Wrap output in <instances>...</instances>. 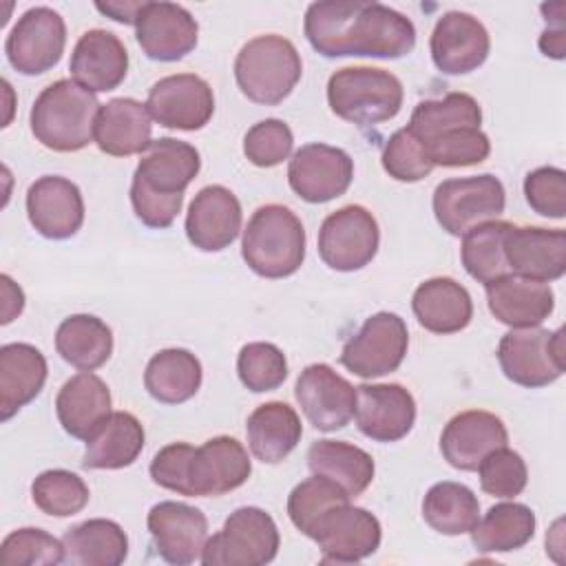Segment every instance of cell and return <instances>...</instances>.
Listing matches in <instances>:
<instances>
[{
    "label": "cell",
    "mask_w": 566,
    "mask_h": 566,
    "mask_svg": "<svg viewBox=\"0 0 566 566\" xmlns=\"http://www.w3.org/2000/svg\"><path fill=\"white\" fill-rule=\"evenodd\" d=\"M303 31L323 57L369 55L398 60L413 51V22L380 2L321 0L305 11Z\"/></svg>",
    "instance_id": "obj_1"
},
{
    "label": "cell",
    "mask_w": 566,
    "mask_h": 566,
    "mask_svg": "<svg viewBox=\"0 0 566 566\" xmlns=\"http://www.w3.org/2000/svg\"><path fill=\"white\" fill-rule=\"evenodd\" d=\"M102 104L95 93L75 80L49 84L31 106V133L55 153H75L95 139V119Z\"/></svg>",
    "instance_id": "obj_2"
},
{
    "label": "cell",
    "mask_w": 566,
    "mask_h": 566,
    "mask_svg": "<svg viewBox=\"0 0 566 566\" xmlns=\"http://www.w3.org/2000/svg\"><path fill=\"white\" fill-rule=\"evenodd\" d=\"M241 256L259 276H292L305 259V228L301 219L281 203L256 208L243 230Z\"/></svg>",
    "instance_id": "obj_3"
},
{
    "label": "cell",
    "mask_w": 566,
    "mask_h": 566,
    "mask_svg": "<svg viewBox=\"0 0 566 566\" xmlns=\"http://www.w3.org/2000/svg\"><path fill=\"white\" fill-rule=\"evenodd\" d=\"M301 73L296 46L276 33L252 38L234 60V80L241 93L263 106L281 104L298 84Z\"/></svg>",
    "instance_id": "obj_4"
},
{
    "label": "cell",
    "mask_w": 566,
    "mask_h": 566,
    "mask_svg": "<svg viewBox=\"0 0 566 566\" xmlns=\"http://www.w3.org/2000/svg\"><path fill=\"white\" fill-rule=\"evenodd\" d=\"M402 82L385 69L345 66L332 73L327 82L332 113L358 126L394 119L402 106Z\"/></svg>",
    "instance_id": "obj_5"
},
{
    "label": "cell",
    "mask_w": 566,
    "mask_h": 566,
    "mask_svg": "<svg viewBox=\"0 0 566 566\" xmlns=\"http://www.w3.org/2000/svg\"><path fill=\"white\" fill-rule=\"evenodd\" d=\"M279 528L259 506H241L228 515L223 528L208 537L201 562L206 566H263L279 553Z\"/></svg>",
    "instance_id": "obj_6"
},
{
    "label": "cell",
    "mask_w": 566,
    "mask_h": 566,
    "mask_svg": "<svg viewBox=\"0 0 566 566\" xmlns=\"http://www.w3.org/2000/svg\"><path fill=\"white\" fill-rule=\"evenodd\" d=\"M497 360L504 376L522 387L535 389L555 382L566 371L564 327H515L500 338Z\"/></svg>",
    "instance_id": "obj_7"
},
{
    "label": "cell",
    "mask_w": 566,
    "mask_h": 566,
    "mask_svg": "<svg viewBox=\"0 0 566 566\" xmlns=\"http://www.w3.org/2000/svg\"><path fill=\"white\" fill-rule=\"evenodd\" d=\"M506 206V192L495 175L447 179L433 190V214L440 228L453 237L495 221Z\"/></svg>",
    "instance_id": "obj_8"
},
{
    "label": "cell",
    "mask_w": 566,
    "mask_h": 566,
    "mask_svg": "<svg viewBox=\"0 0 566 566\" xmlns=\"http://www.w3.org/2000/svg\"><path fill=\"white\" fill-rule=\"evenodd\" d=\"M380 230L376 217L363 206H343L325 217L318 230V254L336 272L365 268L378 252Z\"/></svg>",
    "instance_id": "obj_9"
},
{
    "label": "cell",
    "mask_w": 566,
    "mask_h": 566,
    "mask_svg": "<svg viewBox=\"0 0 566 566\" xmlns=\"http://www.w3.org/2000/svg\"><path fill=\"white\" fill-rule=\"evenodd\" d=\"M407 347L409 332L405 321L394 312H378L345 343L340 363L360 378H380L400 367Z\"/></svg>",
    "instance_id": "obj_10"
},
{
    "label": "cell",
    "mask_w": 566,
    "mask_h": 566,
    "mask_svg": "<svg viewBox=\"0 0 566 566\" xmlns=\"http://www.w3.org/2000/svg\"><path fill=\"white\" fill-rule=\"evenodd\" d=\"M66 44V24L51 7L24 11L7 35L4 53L9 64L22 75H40L53 69Z\"/></svg>",
    "instance_id": "obj_11"
},
{
    "label": "cell",
    "mask_w": 566,
    "mask_h": 566,
    "mask_svg": "<svg viewBox=\"0 0 566 566\" xmlns=\"http://www.w3.org/2000/svg\"><path fill=\"white\" fill-rule=\"evenodd\" d=\"M310 539L318 544L323 562L356 564L378 551L382 528L374 513L345 502L316 522Z\"/></svg>",
    "instance_id": "obj_12"
},
{
    "label": "cell",
    "mask_w": 566,
    "mask_h": 566,
    "mask_svg": "<svg viewBox=\"0 0 566 566\" xmlns=\"http://www.w3.org/2000/svg\"><path fill=\"white\" fill-rule=\"evenodd\" d=\"M252 473V462L245 447L230 436H214L201 447H195L186 464L188 497L223 495L239 489Z\"/></svg>",
    "instance_id": "obj_13"
},
{
    "label": "cell",
    "mask_w": 566,
    "mask_h": 566,
    "mask_svg": "<svg viewBox=\"0 0 566 566\" xmlns=\"http://www.w3.org/2000/svg\"><path fill=\"white\" fill-rule=\"evenodd\" d=\"M354 179L352 157L336 146L305 144L287 166L290 188L307 203H327L347 192Z\"/></svg>",
    "instance_id": "obj_14"
},
{
    "label": "cell",
    "mask_w": 566,
    "mask_h": 566,
    "mask_svg": "<svg viewBox=\"0 0 566 566\" xmlns=\"http://www.w3.org/2000/svg\"><path fill=\"white\" fill-rule=\"evenodd\" d=\"M146 108L164 128L199 130L214 113V95L203 77L195 73H177L153 84Z\"/></svg>",
    "instance_id": "obj_15"
},
{
    "label": "cell",
    "mask_w": 566,
    "mask_h": 566,
    "mask_svg": "<svg viewBox=\"0 0 566 566\" xmlns=\"http://www.w3.org/2000/svg\"><path fill=\"white\" fill-rule=\"evenodd\" d=\"M310 424L318 431L343 429L356 409V387L325 363L307 365L294 387Z\"/></svg>",
    "instance_id": "obj_16"
},
{
    "label": "cell",
    "mask_w": 566,
    "mask_h": 566,
    "mask_svg": "<svg viewBox=\"0 0 566 566\" xmlns=\"http://www.w3.org/2000/svg\"><path fill=\"white\" fill-rule=\"evenodd\" d=\"M135 38L155 62H177L186 57L199 38L192 13L175 2H142L135 18Z\"/></svg>",
    "instance_id": "obj_17"
},
{
    "label": "cell",
    "mask_w": 566,
    "mask_h": 566,
    "mask_svg": "<svg viewBox=\"0 0 566 566\" xmlns=\"http://www.w3.org/2000/svg\"><path fill=\"white\" fill-rule=\"evenodd\" d=\"M146 526L164 562L186 566L201 559L208 542V520L197 506L164 500L148 511Z\"/></svg>",
    "instance_id": "obj_18"
},
{
    "label": "cell",
    "mask_w": 566,
    "mask_h": 566,
    "mask_svg": "<svg viewBox=\"0 0 566 566\" xmlns=\"http://www.w3.org/2000/svg\"><path fill=\"white\" fill-rule=\"evenodd\" d=\"M431 60L444 75H464L484 64L491 38L484 24L464 11H447L438 18L431 40Z\"/></svg>",
    "instance_id": "obj_19"
},
{
    "label": "cell",
    "mask_w": 566,
    "mask_h": 566,
    "mask_svg": "<svg viewBox=\"0 0 566 566\" xmlns=\"http://www.w3.org/2000/svg\"><path fill=\"white\" fill-rule=\"evenodd\" d=\"M354 418L363 436L376 442H396L416 422V400L398 382L358 385Z\"/></svg>",
    "instance_id": "obj_20"
},
{
    "label": "cell",
    "mask_w": 566,
    "mask_h": 566,
    "mask_svg": "<svg viewBox=\"0 0 566 566\" xmlns=\"http://www.w3.org/2000/svg\"><path fill=\"white\" fill-rule=\"evenodd\" d=\"M27 214L42 237L69 239L84 223V199L71 179L44 175L27 190Z\"/></svg>",
    "instance_id": "obj_21"
},
{
    "label": "cell",
    "mask_w": 566,
    "mask_h": 566,
    "mask_svg": "<svg viewBox=\"0 0 566 566\" xmlns=\"http://www.w3.org/2000/svg\"><path fill=\"white\" fill-rule=\"evenodd\" d=\"M241 203L226 186L201 188L186 214V237L203 252L226 250L241 230Z\"/></svg>",
    "instance_id": "obj_22"
},
{
    "label": "cell",
    "mask_w": 566,
    "mask_h": 566,
    "mask_svg": "<svg viewBox=\"0 0 566 566\" xmlns=\"http://www.w3.org/2000/svg\"><path fill=\"white\" fill-rule=\"evenodd\" d=\"M509 433L504 422L482 409L455 413L440 436L442 458L460 471H475L486 453L506 447Z\"/></svg>",
    "instance_id": "obj_23"
},
{
    "label": "cell",
    "mask_w": 566,
    "mask_h": 566,
    "mask_svg": "<svg viewBox=\"0 0 566 566\" xmlns=\"http://www.w3.org/2000/svg\"><path fill=\"white\" fill-rule=\"evenodd\" d=\"M504 254L511 274L533 281H555L566 272V232L513 226L504 239Z\"/></svg>",
    "instance_id": "obj_24"
},
{
    "label": "cell",
    "mask_w": 566,
    "mask_h": 566,
    "mask_svg": "<svg viewBox=\"0 0 566 566\" xmlns=\"http://www.w3.org/2000/svg\"><path fill=\"white\" fill-rule=\"evenodd\" d=\"M69 71L73 80L91 93H106L124 82L128 73V51L115 33L91 29L77 40Z\"/></svg>",
    "instance_id": "obj_25"
},
{
    "label": "cell",
    "mask_w": 566,
    "mask_h": 566,
    "mask_svg": "<svg viewBox=\"0 0 566 566\" xmlns=\"http://www.w3.org/2000/svg\"><path fill=\"white\" fill-rule=\"evenodd\" d=\"M199 168V150L192 144L175 137H159L144 150L133 181L159 195H184Z\"/></svg>",
    "instance_id": "obj_26"
},
{
    "label": "cell",
    "mask_w": 566,
    "mask_h": 566,
    "mask_svg": "<svg viewBox=\"0 0 566 566\" xmlns=\"http://www.w3.org/2000/svg\"><path fill=\"white\" fill-rule=\"evenodd\" d=\"M491 314L509 327H537L555 310V294L548 283L506 274L484 285Z\"/></svg>",
    "instance_id": "obj_27"
},
{
    "label": "cell",
    "mask_w": 566,
    "mask_h": 566,
    "mask_svg": "<svg viewBox=\"0 0 566 566\" xmlns=\"http://www.w3.org/2000/svg\"><path fill=\"white\" fill-rule=\"evenodd\" d=\"M153 133L146 104L133 97H115L102 104L95 119V144L111 157H130L148 148Z\"/></svg>",
    "instance_id": "obj_28"
},
{
    "label": "cell",
    "mask_w": 566,
    "mask_h": 566,
    "mask_svg": "<svg viewBox=\"0 0 566 566\" xmlns=\"http://www.w3.org/2000/svg\"><path fill=\"white\" fill-rule=\"evenodd\" d=\"M418 323L433 334L462 332L473 318V301L464 285L449 276H433L420 283L411 296Z\"/></svg>",
    "instance_id": "obj_29"
},
{
    "label": "cell",
    "mask_w": 566,
    "mask_h": 566,
    "mask_svg": "<svg viewBox=\"0 0 566 566\" xmlns=\"http://www.w3.org/2000/svg\"><path fill=\"white\" fill-rule=\"evenodd\" d=\"M46 382V358L29 343L0 347V418L9 420L29 405Z\"/></svg>",
    "instance_id": "obj_30"
},
{
    "label": "cell",
    "mask_w": 566,
    "mask_h": 566,
    "mask_svg": "<svg viewBox=\"0 0 566 566\" xmlns=\"http://www.w3.org/2000/svg\"><path fill=\"white\" fill-rule=\"evenodd\" d=\"M55 413L69 436L86 440L111 413L108 385L93 371L71 376L55 396Z\"/></svg>",
    "instance_id": "obj_31"
},
{
    "label": "cell",
    "mask_w": 566,
    "mask_h": 566,
    "mask_svg": "<svg viewBox=\"0 0 566 566\" xmlns=\"http://www.w3.org/2000/svg\"><path fill=\"white\" fill-rule=\"evenodd\" d=\"M248 444L256 460L276 464L285 460L303 436V424L294 407L281 400L259 405L245 422Z\"/></svg>",
    "instance_id": "obj_32"
},
{
    "label": "cell",
    "mask_w": 566,
    "mask_h": 566,
    "mask_svg": "<svg viewBox=\"0 0 566 566\" xmlns=\"http://www.w3.org/2000/svg\"><path fill=\"white\" fill-rule=\"evenodd\" d=\"M144 427L128 411H111L86 438L84 469L130 467L144 449Z\"/></svg>",
    "instance_id": "obj_33"
},
{
    "label": "cell",
    "mask_w": 566,
    "mask_h": 566,
    "mask_svg": "<svg viewBox=\"0 0 566 566\" xmlns=\"http://www.w3.org/2000/svg\"><path fill=\"white\" fill-rule=\"evenodd\" d=\"M307 467L314 475L336 482L349 497L360 495L374 480V458L345 440H316L307 451Z\"/></svg>",
    "instance_id": "obj_34"
},
{
    "label": "cell",
    "mask_w": 566,
    "mask_h": 566,
    "mask_svg": "<svg viewBox=\"0 0 566 566\" xmlns=\"http://www.w3.org/2000/svg\"><path fill=\"white\" fill-rule=\"evenodd\" d=\"M201 376V363L192 352L168 347L148 360L144 387L157 402L181 405L199 391Z\"/></svg>",
    "instance_id": "obj_35"
},
{
    "label": "cell",
    "mask_w": 566,
    "mask_h": 566,
    "mask_svg": "<svg viewBox=\"0 0 566 566\" xmlns=\"http://www.w3.org/2000/svg\"><path fill=\"white\" fill-rule=\"evenodd\" d=\"M62 542L64 562L75 566H119L128 555L124 528L104 517H93L69 528Z\"/></svg>",
    "instance_id": "obj_36"
},
{
    "label": "cell",
    "mask_w": 566,
    "mask_h": 566,
    "mask_svg": "<svg viewBox=\"0 0 566 566\" xmlns=\"http://www.w3.org/2000/svg\"><path fill=\"white\" fill-rule=\"evenodd\" d=\"M55 349L69 365L93 371L111 358L113 332L93 314H73L57 325Z\"/></svg>",
    "instance_id": "obj_37"
},
{
    "label": "cell",
    "mask_w": 566,
    "mask_h": 566,
    "mask_svg": "<svg viewBox=\"0 0 566 566\" xmlns=\"http://www.w3.org/2000/svg\"><path fill=\"white\" fill-rule=\"evenodd\" d=\"M535 513L520 502H502L486 511L471 528V542L480 553H511L535 535Z\"/></svg>",
    "instance_id": "obj_38"
},
{
    "label": "cell",
    "mask_w": 566,
    "mask_h": 566,
    "mask_svg": "<svg viewBox=\"0 0 566 566\" xmlns=\"http://www.w3.org/2000/svg\"><path fill=\"white\" fill-rule=\"evenodd\" d=\"M424 522L442 535H464L480 520V502L475 493L460 482H438L422 500Z\"/></svg>",
    "instance_id": "obj_39"
},
{
    "label": "cell",
    "mask_w": 566,
    "mask_h": 566,
    "mask_svg": "<svg viewBox=\"0 0 566 566\" xmlns=\"http://www.w3.org/2000/svg\"><path fill=\"white\" fill-rule=\"evenodd\" d=\"M513 223L509 221H486L475 228H471L467 234H462V265L480 283H491L495 279H502L511 274L506 254H504V239Z\"/></svg>",
    "instance_id": "obj_40"
},
{
    "label": "cell",
    "mask_w": 566,
    "mask_h": 566,
    "mask_svg": "<svg viewBox=\"0 0 566 566\" xmlns=\"http://www.w3.org/2000/svg\"><path fill=\"white\" fill-rule=\"evenodd\" d=\"M482 124V108L469 93H449L442 99H424L420 102L407 130L413 133L420 142H429L447 130L462 128V126H478Z\"/></svg>",
    "instance_id": "obj_41"
},
{
    "label": "cell",
    "mask_w": 566,
    "mask_h": 566,
    "mask_svg": "<svg viewBox=\"0 0 566 566\" xmlns=\"http://www.w3.org/2000/svg\"><path fill=\"white\" fill-rule=\"evenodd\" d=\"M31 497L42 513L53 517H69L88 504L91 493L77 473L66 469H49L33 480Z\"/></svg>",
    "instance_id": "obj_42"
},
{
    "label": "cell",
    "mask_w": 566,
    "mask_h": 566,
    "mask_svg": "<svg viewBox=\"0 0 566 566\" xmlns=\"http://www.w3.org/2000/svg\"><path fill=\"white\" fill-rule=\"evenodd\" d=\"M352 497L332 480L323 478V475H312L303 482H298L290 497H287V515L292 520V524L303 533V535H312L316 522L332 509L338 504L349 502Z\"/></svg>",
    "instance_id": "obj_43"
},
{
    "label": "cell",
    "mask_w": 566,
    "mask_h": 566,
    "mask_svg": "<svg viewBox=\"0 0 566 566\" xmlns=\"http://www.w3.org/2000/svg\"><path fill=\"white\" fill-rule=\"evenodd\" d=\"M422 144L427 148L431 164L444 168L482 164L491 153V142L478 126L453 128Z\"/></svg>",
    "instance_id": "obj_44"
},
{
    "label": "cell",
    "mask_w": 566,
    "mask_h": 566,
    "mask_svg": "<svg viewBox=\"0 0 566 566\" xmlns=\"http://www.w3.org/2000/svg\"><path fill=\"white\" fill-rule=\"evenodd\" d=\"M237 374L250 391H272L287 378V360L272 343H248L237 356Z\"/></svg>",
    "instance_id": "obj_45"
},
{
    "label": "cell",
    "mask_w": 566,
    "mask_h": 566,
    "mask_svg": "<svg viewBox=\"0 0 566 566\" xmlns=\"http://www.w3.org/2000/svg\"><path fill=\"white\" fill-rule=\"evenodd\" d=\"M4 566H55L64 562V542L42 528H18L2 539Z\"/></svg>",
    "instance_id": "obj_46"
},
{
    "label": "cell",
    "mask_w": 566,
    "mask_h": 566,
    "mask_svg": "<svg viewBox=\"0 0 566 566\" xmlns=\"http://www.w3.org/2000/svg\"><path fill=\"white\" fill-rule=\"evenodd\" d=\"M475 471L480 475L482 491L493 497H515L528 482L526 462L517 451L509 447H500L486 453Z\"/></svg>",
    "instance_id": "obj_47"
},
{
    "label": "cell",
    "mask_w": 566,
    "mask_h": 566,
    "mask_svg": "<svg viewBox=\"0 0 566 566\" xmlns=\"http://www.w3.org/2000/svg\"><path fill=\"white\" fill-rule=\"evenodd\" d=\"M382 168L396 181L413 184L424 179L436 166L431 164L424 144L407 128H400L382 148Z\"/></svg>",
    "instance_id": "obj_48"
},
{
    "label": "cell",
    "mask_w": 566,
    "mask_h": 566,
    "mask_svg": "<svg viewBox=\"0 0 566 566\" xmlns=\"http://www.w3.org/2000/svg\"><path fill=\"white\" fill-rule=\"evenodd\" d=\"M292 146H294L292 128L276 117L256 122L252 128H248L243 137V153L248 161H252L259 168L279 166L283 159L290 157Z\"/></svg>",
    "instance_id": "obj_49"
},
{
    "label": "cell",
    "mask_w": 566,
    "mask_h": 566,
    "mask_svg": "<svg viewBox=\"0 0 566 566\" xmlns=\"http://www.w3.org/2000/svg\"><path fill=\"white\" fill-rule=\"evenodd\" d=\"M526 203L542 217L564 219L566 214V172L555 166H542L524 179Z\"/></svg>",
    "instance_id": "obj_50"
},
{
    "label": "cell",
    "mask_w": 566,
    "mask_h": 566,
    "mask_svg": "<svg viewBox=\"0 0 566 566\" xmlns=\"http://www.w3.org/2000/svg\"><path fill=\"white\" fill-rule=\"evenodd\" d=\"M130 203L137 219L148 228H168L181 210L184 195H159L139 184H130Z\"/></svg>",
    "instance_id": "obj_51"
},
{
    "label": "cell",
    "mask_w": 566,
    "mask_h": 566,
    "mask_svg": "<svg viewBox=\"0 0 566 566\" xmlns=\"http://www.w3.org/2000/svg\"><path fill=\"white\" fill-rule=\"evenodd\" d=\"M188 442H170L159 449L150 462V478L155 484L184 495L186 489V464L192 453Z\"/></svg>",
    "instance_id": "obj_52"
},
{
    "label": "cell",
    "mask_w": 566,
    "mask_h": 566,
    "mask_svg": "<svg viewBox=\"0 0 566 566\" xmlns=\"http://www.w3.org/2000/svg\"><path fill=\"white\" fill-rule=\"evenodd\" d=\"M0 281H2V298H4V301H2V318H0V323L7 325V323H11V321L22 312V307H24V294H22V290L11 281V276L2 274Z\"/></svg>",
    "instance_id": "obj_53"
},
{
    "label": "cell",
    "mask_w": 566,
    "mask_h": 566,
    "mask_svg": "<svg viewBox=\"0 0 566 566\" xmlns=\"http://www.w3.org/2000/svg\"><path fill=\"white\" fill-rule=\"evenodd\" d=\"M95 9L102 11L104 15H111L115 22L135 24V18L142 9V2H97Z\"/></svg>",
    "instance_id": "obj_54"
},
{
    "label": "cell",
    "mask_w": 566,
    "mask_h": 566,
    "mask_svg": "<svg viewBox=\"0 0 566 566\" xmlns=\"http://www.w3.org/2000/svg\"><path fill=\"white\" fill-rule=\"evenodd\" d=\"M539 49L548 57L564 60V53H566V31H564V27L546 29L539 38Z\"/></svg>",
    "instance_id": "obj_55"
}]
</instances>
